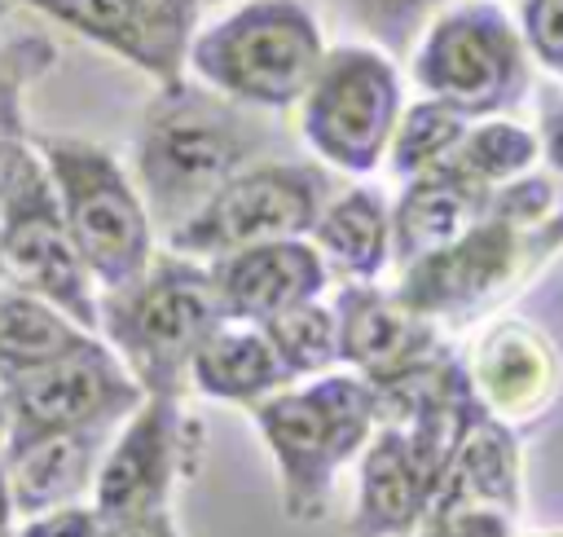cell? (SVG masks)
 <instances>
[{
    "mask_svg": "<svg viewBox=\"0 0 563 537\" xmlns=\"http://www.w3.org/2000/svg\"><path fill=\"white\" fill-rule=\"evenodd\" d=\"M264 145V128L229 97H211L180 79L145 110L136 136V180L150 220L176 229Z\"/></svg>",
    "mask_w": 563,
    "mask_h": 537,
    "instance_id": "cell-1",
    "label": "cell"
},
{
    "mask_svg": "<svg viewBox=\"0 0 563 537\" xmlns=\"http://www.w3.org/2000/svg\"><path fill=\"white\" fill-rule=\"evenodd\" d=\"M255 427L282 475V511L295 524L325 515L334 475L378 427V396L361 374H312L251 405Z\"/></svg>",
    "mask_w": 563,
    "mask_h": 537,
    "instance_id": "cell-2",
    "label": "cell"
},
{
    "mask_svg": "<svg viewBox=\"0 0 563 537\" xmlns=\"http://www.w3.org/2000/svg\"><path fill=\"white\" fill-rule=\"evenodd\" d=\"M224 321L207 264L189 255L150 260L145 273L119 291L97 295V330L110 352L141 383V392L180 396L194 348Z\"/></svg>",
    "mask_w": 563,
    "mask_h": 537,
    "instance_id": "cell-3",
    "label": "cell"
},
{
    "mask_svg": "<svg viewBox=\"0 0 563 537\" xmlns=\"http://www.w3.org/2000/svg\"><path fill=\"white\" fill-rule=\"evenodd\" d=\"M35 154L48 172L66 233L101 295L136 282L154 260V220L119 158L84 136H40Z\"/></svg>",
    "mask_w": 563,
    "mask_h": 537,
    "instance_id": "cell-4",
    "label": "cell"
},
{
    "mask_svg": "<svg viewBox=\"0 0 563 537\" xmlns=\"http://www.w3.org/2000/svg\"><path fill=\"white\" fill-rule=\"evenodd\" d=\"M321 57V31L299 0H251L189 44V66L211 92L260 110L295 106Z\"/></svg>",
    "mask_w": 563,
    "mask_h": 537,
    "instance_id": "cell-5",
    "label": "cell"
},
{
    "mask_svg": "<svg viewBox=\"0 0 563 537\" xmlns=\"http://www.w3.org/2000/svg\"><path fill=\"white\" fill-rule=\"evenodd\" d=\"M325 198L330 180L308 163H246L194 216L167 229V242L176 255L216 260L255 242L303 238L312 233Z\"/></svg>",
    "mask_w": 563,
    "mask_h": 537,
    "instance_id": "cell-6",
    "label": "cell"
},
{
    "mask_svg": "<svg viewBox=\"0 0 563 537\" xmlns=\"http://www.w3.org/2000/svg\"><path fill=\"white\" fill-rule=\"evenodd\" d=\"M563 242V211H550L541 224H510L484 211L466 233L449 246L405 264L396 299L422 317H466L501 295L519 273L537 264V255Z\"/></svg>",
    "mask_w": 563,
    "mask_h": 537,
    "instance_id": "cell-7",
    "label": "cell"
},
{
    "mask_svg": "<svg viewBox=\"0 0 563 537\" xmlns=\"http://www.w3.org/2000/svg\"><path fill=\"white\" fill-rule=\"evenodd\" d=\"M141 383L123 370V361L101 343L97 335L26 374L0 379V418H4V445H22L53 431H79V427H119L141 405Z\"/></svg>",
    "mask_w": 563,
    "mask_h": 537,
    "instance_id": "cell-8",
    "label": "cell"
},
{
    "mask_svg": "<svg viewBox=\"0 0 563 537\" xmlns=\"http://www.w3.org/2000/svg\"><path fill=\"white\" fill-rule=\"evenodd\" d=\"M413 79L427 97L466 119H488L519 106L528 92L523 40L497 4H462L427 31L413 57Z\"/></svg>",
    "mask_w": 563,
    "mask_h": 537,
    "instance_id": "cell-9",
    "label": "cell"
},
{
    "mask_svg": "<svg viewBox=\"0 0 563 537\" xmlns=\"http://www.w3.org/2000/svg\"><path fill=\"white\" fill-rule=\"evenodd\" d=\"M303 136L339 172H374L400 119V84L383 53L334 48L303 88Z\"/></svg>",
    "mask_w": 563,
    "mask_h": 537,
    "instance_id": "cell-10",
    "label": "cell"
},
{
    "mask_svg": "<svg viewBox=\"0 0 563 537\" xmlns=\"http://www.w3.org/2000/svg\"><path fill=\"white\" fill-rule=\"evenodd\" d=\"M198 427L185 418L180 396L145 392L141 405L110 431L92 475V511L110 519L167 511L176 484L194 471Z\"/></svg>",
    "mask_w": 563,
    "mask_h": 537,
    "instance_id": "cell-11",
    "label": "cell"
},
{
    "mask_svg": "<svg viewBox=\"0 0 563 537\" xmlns=\"http://www.w3.org/2000/svg\"><path fill=\"white\" fill-rule=\"evenodd\" d=\"M0 273H9L22 291L48 299L70 321L97 335V282L88 277L66 233L40 154H31L13 194L0 207Z\"/></svg>",
    "mask_w": 563,
    "mask_h": 537,
    "instance_id": "cell-12",
    "label": "cell"
},
{
    "mask_svg": "<svg viewBox=\"0 0 563 537\" xmlns=\"http://www.w3.org/2000/svg\"><path fill=\"white\" fill-rule=\"evenodd\" d=\"M339 361H352L369 387H383L440 352L431 317L405 308L396 295H383L369 282H352L334 304Z\"/></svg>",
    "mask_w": 563,
    "mask_h": 537,
    "instance_id": "cell-13",
    "label": "cell"
},
{
    "mask_svg": "<svg viewBox=\"0 0 563 537\" xmlns=\"http://www.w3.org/2000/svg\"><path fill=\"white\" fill-rule=\"evenodd\" d=\"M207 273L224 308V321H246V326H260L273 313L317 299L325 291V260L303 238H277L216 255L207 260Z\"/></svg>",
    "mask_w": 563,
    "mask_h": 537,
    "instance_id": "cell-14",
    "label": "cell"
},
{
    "mask_svg": "<svg viewBox=\"0 0 563 537\" xmlns=\"http://www.w3.org/2000/svg\"><path fill=\"white\" fill-rule=\"evenodd\" d=\"M466 374H471L479 405L515 427L550 409V401L559 396L563 365H559L554 343L537 326L501 321L479 339Z\"/></svg>",
    "mask_w": 563,
    "mask_h": 537,
    "instance_id": "cell-15",
    "label": "cell"
},
{
    "mask_svg": "<svg viewBox=\"0 0 563 537\" xmlns=\"http://www.w3.org/2000/svg\"><path fill=\"white\" fill-rule=\"evenodd\" d=\"M110 431L114 427H79V431H53L22 445H4L0 458H4L13 519L79 502L84 493H92V475Z\"/></svg>",
    "mask_w": 563,
    "mask_h": 537,
    "instance_id": "cell-16",
    "label": "cell"
},
{
    "mask_svg": "<svg viewBox=\"0 0 563 537\" xmlns=\"http://www.w3.org/2000/svg\"><path fill=\"white\" fill-rule=\"evenodd\" d=\"M519 497H523V462H519V436L510 423H501L497 414H488L484 405L471 414V423L462 427L449 467L435 484L431 511H449V506H488L501 515H519ZM427 511V515H431Z\"/></svg>",
    "mask_w": 563,
    "mask_h": 537,
    "instance_id": "cell-17",
    "label": "cell"
},
{
    "mask_svg": "<svg viewBox=\"0 0 563 537\" xmlns=\"http://www.w3.org/2000/svg\"><path fill=\"white\" fill-rule=\"evenodd\" d=\"M431 511V489L409 458L405 431L383 423L361 445V480H356V511L352 537H413V528Z\"/></svg>",
    "mask_w": 563,
    "mask_h": 537,
    "instance_id": "cell-18",
    "label": "cell"
},
{
    "mask_svg": "<svg viewBox=\"0 0 563 537\" xmlns=\"http://www.w3.org/2000/svg\"><path fill=\"white\" fill-rule=\"evenodd\" d=\"M488 207V189L449 172L431 167L422 176H409L396 211L387 216V238H391V260L405 268L440 246H449L457 233H466Z\"/></svg>",
    "mask_w": 563,
    "mask_h": 537,
    "instance_id": "cell-19",
    "label": "cell"
},
{
    "mask_svg": "<svg viewBox=\"0 0 563 537\" xmlns=\"http://www.w3.org/2000/svg\"><path fill=\"white\" fill-rule=\"evenodd\" d=\"M185 383L211 401H229V405H255L264 396H273L277 387L295 383L286 374V365L277 361L268 335L260 326L246 321H220L189 357V374Z\"/></svg>",
    "mask_w": 563,
    "mask_h": 537,
    "instance_id": "cell-20",
    "label": "cell"
},
{
    "mask_svg": "<svg viewBox=\"0 0 563 537\" xmlns=\"http://www.w3.org/2000/svg\"><path fill=\"white\" fill-rule=\"evenodd\" d=\"M312 238L321 260H330L352 282H374L391 255L387 207L374 189H347L339 198H325Z\"/></svg>",
    "mask_w": 563,
    "mask_h": 537,
    "instance_id": "cell-21",
    "label": "cell"
},
{
    "mask_svg": "<svg viewBox=\"0 0 563 537\" xmlns=\"http://www.w3.org/2000/svg\"><path fill=\"white\" fill-rule=\"evenodd\" d=\"M92 330L70 321L62 308L31 291H4L0 295V379L40 370L75 348H84Z\"/></svg>",
    "mask_w": 563,
    "mask_h": 537,
    "instance_id": "cell-22",
    "label": "cell"
},
{
    "mask_svg": "<svg viewBox=\"0 0 563 537\" xmlns=\"http://www.w3.org/2000/svg\"><path fill=\"white\" fill-rule=\"evenodd\" d=\"M466 128H471V119H466L462 110L435 101V97L409 106V110L396 119L391 141H387V150H391V172H396L400 180H409V176H422V172H431V167H444Z\"/></svg>",
    "mask_w": 563,
    "mask_h": 537,
    "instance_id": "cell-23",
    "label": "cell"
},
{
    "mask_svg": "<svg viewBox=\"0 0 563 537\" xmlns=\"http://www.w3.org/2000/svg\"><path fill=\"white\" fill-rule=\"evenodd\" d=\"M260 330L268 335L277 361L286 365L290 379H312L325 374L339 361V326H334V308H321L317 299L290 304L282 313H273L268 321H260Z\"/></svg>",
    "mask_w": 563,
    "mask_h": 537,
    "instance_id": "cell-24",
    "label": "cell"
},
{
    "mask_svg": "<svg viewBox=\"0 0 563 537\" xmlns=\"http://www.w3.org/2000/svg\"><path fill=\"white\" fill-rule=\"evenodd\" d=\"M532 158H537V136L528 128L506 123V119H484V123L462 132V141H457V150L449 154L444 167L484 185V189H493L501 180L523 176L532 167Z\"/></svg>",
    "mask_w": 563,
    "mask_h": 537,
    "instance_id": "cell-25",
    "label": "cell"
},
{
    "mask_svg": "<svg viewBox=\"0 0 563 537\" xmlns=\"http://www.w3.org/2000/svg\"><path fill=\"white\" fill-rule=\"evenodd\" d=\"M18 4H35V9L53 13L57 22L75 26L79 35L106 44L110 53H119L132 66L150 70L154 79H163V66H158V57H154V48H150V40H145V31H141V22H136L128 0H18Z\"/></svg>",
    "mask_w": 563,
    "mask_h": 537,
    "instance_id": "cell-26",
    "label": "cell"
},
{
    "mask_svg": "<svg viewBox=\"0 0 563 537\" xmlns=\"http://www.w3.org/2000/svg\"><path fill=\"white\" fill-rule=\"evenodd\" d=\"M158 66H163V84L180 79V57H185V35L194 22V0H128Z\"/></svg>",
    "mask_w": 563,
    "mask_h": 537,
    "instance_id": "cell-27",
    "label": "cell"
},
{
    "mask_svg": "<svg viewBox=\"0 0 563 537\" xmlns=\"http://www.w3.org/2000/svg\"><path fill=\"white\" fill-rule=\"evenodd\" d=\"M106 519L92 511V502H66L35 515H18L9 537H101Z\"/></svg>",
    "mask_w": 563,
    "mask_h": 537,
    "instance_id": "cell-28",
    "label": "cell"
},
{
    "mask_svg": "<svg viewBox=\"0 0 563 537\" xmlns=\"http://www.w3.org/2000/svg\"><path fill=\"white\" fill-rule=\"evenodd\" d=\"M413 537H515V519L488 506H449L431 511Z\"/></svg>",
    "mask_w": 563,
    "mask_h": 537,
    "instance_id": "cell-29",
    "label": "cell"
},
{
    "mask_svg": "<svg viewBox=\"0 0 563 537\" xmlns=\"http://www.w3.org/2000/svg\"><path fill=\"white\" fill-rule=\"evenodd\" d=\"M31 141L22 132V106H18V88L13 84H0V207L4 198L13 194L22 167L31 163Z\"/></svg>",
    "mask_w": 563,
    "mask_h": 537,
    "instance_id": "cell-30",
    "label": "cell"
},
{
    "mask_svg": "<svg viewBox=\"0 0 563 537\" xmlns=\"http://www.w3.org/2000/svg\"><path fill=\"white\" fill-rule=\"evenodd\" d=\"M523 35L528 48L563 75V0H528L523 4Z\"/></svg>",
    "mask_w": 563,
    "mask_h": 537,
    "instance_id": "cell-31",
    "label": "cell"
},
{
    "mask_svg": "<svg viewBox=\"0 0 563 537\" xmlns=\"http://www.w3.org/2000/svg\"><path fill=\"white\" fill-rule=\"evenodd\" d=\"M361 9L378 26V35H400L427 9V0H361Z\"/></svg>",
    "mask_w": 563,
    "mask_h": 537,
    "instance_id": "cell-32",
    "label": "cell"
},
{
    "mask_svg": "<svg viewBox=\"0 0 563 537\" xmlns=\"http://www.w3.org/2000/svg\"><path fill=\"white\" fill-rule=\"evenodd\" d=\"M101 537H180V528L172 524V511H145V515L110 519Z\"/></svg>",
    "mask_w": 563,
    "mask_h": 537,
    "instance_id": "cell-33",
    "label": "cell"
},
{
    "mask_svg": "<svg viewBox=\"0 0 563 537\" xmlns=\"http://www.w3.org/2000/svg\"><path fill=\"white\" fill-rule=\"evenodd\" d=\"M545 158L554 172H563V101L545 114Z\"/></svg>",
    "mask_w": 563,
    "mask_h": 537,
    "instance_id": "cell-34",
    "label": "cell"
},
{
    "mask_svg": "<svg viewBox=\"0 0 563 537\" xmlns=\"http://www.w3.org/2000/svg\"><path fill=\"white\" fill-rule=\"evenodd\" d=\"M13 533V506H9V480H4V458H0V537Z\"/></svg>",
    "mask_w": 563,
    "mask_h": 537,
    "instance_id": "cell-35",
    "label": "cell"
},
{
    "mask_svg": "<svg viewBox=\"0 0 563 537\" xmlns=\"http://www.w3.org/2000/svg\"><path fill=\"white\" fill-rule=\"evenodd\" d=\"M537 537H563V533H537Z\"/></svg>",
    "mask_w": 563,
    "mask_h": 537,
    "instance_id": "cell-36",
    "label": "cell"
},
{
    "mask_svg": "<svg viewBox=\"0 0 563 537\" xmlns=\"http://www.w3.org/2000/svg\"><path fill=\"white\" fill-rule=\"evenodd\" d=\"M0 436H4V418H0Z\"/></svg>",
    "mask_w": 563,
    "mask_h": 537,
    "instance_id": "cell-37",
    "label": "cell"
}]
</instances>
